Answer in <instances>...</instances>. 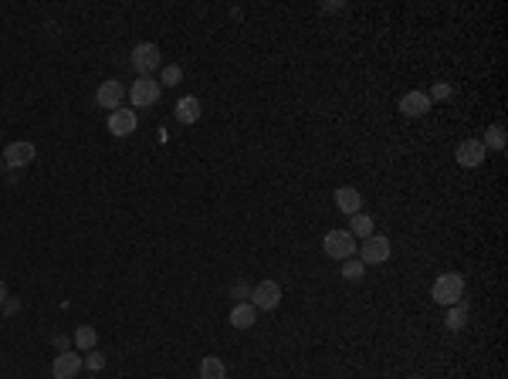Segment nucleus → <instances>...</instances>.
Returning a JSON list of instances; mask_svg holds the SVG:
<instances>
[{
	"label": "nucleus",
	"mask_w": 508,
	"mask_h": 379,
	"mask_svg": "<svg viewBox=\"0 0 508 379\" xmlns=\"http://www.w3.org/2000/svg\"><path fill=\"white\" fill-rule=\"evenodd\" d=\"M464 291H468V285H464V274L444 271V274H437V278H434L431 298H434L437 305L451 308V305H461V302H464Z\"/></svg>",
	"instance_id": "obj_1"
},
{
	"label": "nucleus",
	"mask_w": 508,
	"mask_h": 379,
	"mask_svg": "<svg viewBox=\"0 0 508 379\" xmlns=\"http://www.w3.org/2000/svg\"><path fill=\"white\" fill-rule=\"evenodd\" d=\"M485 146H481V139H464L461 146L454 149V159L461 163V166H468V169H475V166H481L485 163Z\"/></svg>",
	"instance_id": "obj_11"
},
{
	"label": "nucleus",
	"mask_w": 508,
	"mask_h": 379,
	"mask_svg": "<svg viewBox=\"0 0 508 379\" xmlns=\"http://www.w3.org/2000/svg\"><path fill=\"white\" fill-rule=\"evenodd\" d=\"M342 7H346V4H339V0H336V4H325L322 11H325V14H339V11H342Z\"/></svg>",
	"instance_id": "obj_28"
},
{
	"label": "nucleus",
	"mask_w": 508,
	"mask_h": 379,
	"mask_svg": "<svg viewBox=\"0 0 508 379\" xmlns=\"http://www.w3.org/2000/svg\"><path fill=\"white\" fill-rule=\"evenodd\" d=\"M336 207H339V213H346V217L363 213V193L356 190L353 183H346V186H339L336 190Z\"/></svg>",
	"instance_id": "obj_12"
},
{
	"label": "nucleus",
	"mask_w": 508,
	"mask_h": 379,
	"mask_svg": "<svg viewBox=\"0 0 508 379\" xmlns=\"http://www.w3.org/2000/svg\"><path fill=\"white\" fill-rule=\"evenodd\" d=\"M125 95H129L132 108H153L156 102H159L163 89H159V81H156V78H136V81H132V89L125 91Z\"/></svg>",
	"instance_id": "obj_3"
},
{
	"label": "nucleus",
	"mask_w": 508,
	"mask_h": 379,
	"mask_svg": "<svg viewBox=\"0 0 508 379\" xmlns=\"http://www.w3.org/2000/svg\"><path fill=\"white\" fill-rule=\"evenodd\" d=\"M51 342H55V349L58 352H68V346H72V339H68V335H55Z\"/></svg>",
	"instance_id": "obj_26"
},
{
	"label": "nucleus",
	"mask_w": 508,
	"mask_h": 379,
	"mask_svg": "<svg viewBox=\"0 0 508 379\" xmlns=\"http://www.w3.org/2000/svg\"><path fill=\"white\" fill-rule=\"evenodd\" d=\"M7 302V285H4V281H0V305Z\"/></svg>",
	"instance_id": "obj_29"
},
{
	"label": "nucleus",
	"mask_w": 508,
	"mask_h": 379,
	"mask_svg": "<svg viewBox=\"0 0 508 379\" xmlns=\"http://www.w3.org/2000/svg\"><path fill=\"white\" fill-rule=\"evenodd\" d=\"M414 379H424V376H414Z\"/></svg>",
	"instance_id": "obj_31"
},
{
	"label": "nucleus",
	"mask_w": 508,
	"mask_h": 379,
	"mask_svg": "<svg viewBox=\"0 0 508 379\" xmlns=\"http://www.w3.org/2000/svg\"><path fill=\"white\" fill-rule=\"evenodd\" d=\"M254 319H258V308H254L251 302H237L231 308V325H234V329H241V332H244V329H251V325H254Z\"/></svg>",
	"instance_id": "obj_14"
},
{
	"label": "nucleus",
	"mask_w": 508,
	"mask_h": 379,
	"mask_svg": "<svg viewBox=\"0 0 508 379\" xmlns=\"http://www.w3.org/2000/svg\"><path fill=\"white\" fill-rule=\"evenodd\" d=\"M163 64V55L153 41H142V45L132 47V68H136L139 78H153V72Z\"/></svg>",
	"instance_id": "obj_2"
},
{
	"label": "nucleus",
	"mask_w": 508,
	"mask_h": 379,
	"mask_svg": "<svg viewBox=\"0 0 508 379\" xmlns=\"http://www.w3.org/2000/svg\"><path fill=\"white\" fill-rule=\"evenodd\" d=\"M201 379H227V366L217 356H203L201 359Z\"/></svg>",
	"instance_id": "obj_18"
},
{
	"label": "nucleus",
	"mask_w": 508,
	"mask_h": 379,
	"mask_svg": "<svg viewBox=\"0 0 508 379\" xmlns=\"http://www.w3.org/2000/svg\"><path fill=\"white\" fill-rule=\"evenodd\" d=\"M85 366H89L92 373H98V369H106V356H102V352H89V356H85Z\"/></svg>",
	"instance_id": "obj_24"
},
{
	"label": "nucleus",
	"mask_w": 508,
	"mask_h": 379,
	"mask_svg": "<svg viewBox=\"0 0 508 379\" xmlns=\"http://www.w3.org/2000/svg\"><path fill=\"white\" fill-rule=\"evenodd\" d=\"M390 237H383V234H373V237H366V241L359 244V261L363 264H383V261H390Z\"/></svg>",
	"instance_id": "obj_6"
},
{
	"label": "nucleus",
	"mask_w": 508,
	"mask_h": 379,
	"mask_svg": "<svg viewBox=\"0 0 508 379\" xmlns=\"http://www.w3.org/2000/svg\"><path fill=\"white\" fill-rule=\"evenodd\" d=\"M0 169H4V159H0Z\"/></svg>",
	"instance_id": "obj_30"
},
{
	"label": "nucleus",
	"mask_w": 508,
	"mask_h": 379,
	"mask_svg": "<svg viewBox=\"0 0 508 379\" xmlns=\"http://www.w3.org/2000/svg\"><path fill=\"white\" fill-rule=\"evenodd\" d=\"M251 305L258 308V312H275L278 305H281V285L278 281H261V285H254L251 288Z\"/></svg>",
	"instance_id": "obj_5"
},
{
	"label": "nucleus",
	"mask_w": 508,
	"mask_h": 379,
	"mask_svg": "<svg viewBox=\"0 0 508 379\" xmlns=\"http://www.w3.org/2000/svg\"><path fill=\"white\" fill-rule=\"evenodd\" d=\"M353 237H373V217L370 213H353V230H349Z\"/></svg>",
	"instance_id": "obj_20"
},
{
	"label": "nucleus",
	"mask_w": 508,
	"mask_h": 379,
	"mask_svg": "<svg viewBox=\"0 0 508 379\" xmlns=\"http://www.w3.org/2000/svg\"><path fill=\"white\" fill-rule=\"evenodd\" d=\"M427 108H431L427 91H407V95L400 98V112H403V115H410V119H417V115H427Z\"/></svg>",
	"instance_id": "obj_13"
},
{
	"label": "nucleus",
	"mask_w": 508,
	"mask_h": 379,
	"mask_svg": "<svg viewBox=\"0 0 508 379\" xmlns=\"http://www.w3.org/2000/svg\"><path fill=\"white\" fill-rule=\"evenodd\" d=\"M81 366H85V359H81L78 352H58L55 363H51V376L55 379H75L78 373H81Z\"/></svg>",
	"instance_id": "obj_10"
},
{
	"label": "nucleus",
	"mask_w": 508,
	"mask_h": 379,
	"mask_svg": "<svg viewBox=\"0 0 508 379\" xmlns=\"http://www.w3.org/2000/svg\"><path fill=\"white\" fill-rule=\"evenodd\" d=\"M136 125H139L136 108H115V112H108V136L125 139L136 132Z\"/></svg>",
	"instance_id": "obj_9"
},
{
	"label": "nucleus",
	"mask_w": 508,
	"mask_h": 379,
	"mask_svg": "<svg viewBox=\"0 0 508 379\" xmlns=\"http://www.w3.org/2000/svg\"><path fill=\"white\" fill-rule=\"evenodd\" d=\"M231 295H234V298H241V302H247V298H251V285H247V281H234Z\"/></svg>",
	"instance_id": "obj_25"
},
{
	"label": "nucleus",
	"mask_w": 508,
	"mask_h": 379,
	"mask_svg": "<svg viewBox=\"0 0 508 379\" xmlns=\"http://www.w3.org/2000/svg\"><path fill=\"white\" fill-rule=\"evenodd\" d=\"M444 325L451 329V332H461L464 325H468V302L451 305V308H447V315H444Z\"/></svg>",
	"instance_id": "obj_17"
},
{
	"label": "nucleus",
	"mask_w": 508,
	"mask_h": 379,
	"mask_svg": "<svg viewBox=\"0 0 508 379\" xmlns=\"http://www.w3.org/2000/svg\"><path fill=\"white\" fill-rule=\"evenodd\" d=\"M322 247H325V258L346 261V258H353V251L359 247V244H356V237L349 234V230H329Z\"/></svg>",
	"instance_id": "obj_4"
},
{
	"label": "nucleus",
	"mask_w": 508,
	"mask_h": 379,
	"mask_svg": "<svg viewBox=\"0 0 508 379\" xmlns=\"http://www.w3.org/2000/svg\"><path fill=\"white\" fill-rule=\"evenodd\" d=\"M72 342L78 346V352H92L95 342H98V332H95V325H78L75 335H72Z\"/></svg>",
	"instance_id": "obj_16"
},
{
	"label": "nucleus",
	"mask_w": 508,
	"mask_h": 379,
	"mask_svg": "<svg viewBox=\"0 0 508 379\" xmlns=\"http://www.w3.org/2000/svg\"><path fill=\"white\" fill-rule=\"evenodd\" d=\"M17 308H21V302L7 298V302H4V315H17Z\"/></svg>",
	"instance_id": "obj_27"
},
{
	"label": "nucleus",
	"mask_w": 508,
	"mask_h": 379,
	"mask_svg": "<svg viewBox=\"0 0 508 379\" xmlns=\"http://www.w3.org/2000/svg\"><path fill=\"white\" fill-rule=\"evenodd\" d=\"M176 119L184 122V125H193V122L201 119V98L197 95H184L176 102Z\"/></svg>",
	"instance_id": "obj_15"
},
{
	"label": "nucleus",
	"mask_w": 508,
	"mask_h": 379,
	"mask_svg": "<svg viewBox=\"0 0 508 379\" xmlns=\"http://www.w3.org/2000/svg\"><path fill=\"white\" fill-rule=\"evenodd\" d=\"M339 274H342L346 281H359V278L366 274V264H363L359 258H346L342 261V268H339Z\"/></svg>",
	"instance_id": "obj_21"
},
{
	"label": "nucleus",
	"mask_w": 508,
	"mask_h": 379,
	"mask_svg": "<svg viewBox=\"0 0 508 379\" xmlns=\"http://www.w3.org/2000/svg\"><path fill=\"white\" fill-rule=\"evenodd\" d=\"M481 146L485 149H505V125L502 122H495L485 129V139H481Z\"/></svg>",
	"instance_id": "obj_19"
},
{
	"label": "nucleus",
	"mask_w": 508,
	"mask_h": 379,
	"mask_svg": "<svg viewBox=\"0 0 508 379\" xmlns=\"http://www.w3.org/2000/svg\"><path fill=\"white\" fill-rule=\"evenodd\" d=\"M180 81H184V68H180V64H166V68H163V85L173 89V85H180Z\"/></svg>",
	"instance_id": "obj_22"
},
{
	"label": "nucleus",
	"mask_w": 508,
	"mask_h": 379,
	"mask_svg": "<svg viewBox=\"0 0 508 379\" xmlns=\"http://www.w3.org/2000/svg\"><path fill=\"white\" fill-rule=\"evenodd\" d=\"M95 102H98V108H108V112L123 108L125 85L119 81V78H108V81H102V85H98V91H95Z\"/></svg>",
	"instance_id": "obj_8"
},
{
	"label": "nucleus",
	"mask_w": 508,
	"mask_h": 379,
	"mask_svg": "<svg viewBox=\"0 0 508 379\" xmlns=\"http://www.w3.org/2000/svg\"><path fill=\"white\" fill-rule=\"evenodd\" d=\"M451 95H454V89H451L447 81H437V85H434V91H427V98H431V102H447Z\"/></svg>",
	"instance_id": "obj_23"
},
{
	"label": "nucleus",
	"mask_w": 508,
	"mask_h": 379,
	"mask_svg": "<svg viewBox=\"0 0 508 379\" xmlns=\"http://www.w3.org/2000/svg\"><path fill=\"white\" fill-rule=\"evenodd\" d=\"M34 156H38L34 142H28V139H17V142H7V149H4V166L24 169V166H31V163H34Z\"/></svg>",
	"instance_id": "obj_7"
}]
</instances>
